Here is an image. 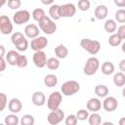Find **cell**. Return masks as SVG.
<instances>
[{
  "label": "cell",
  "mask_w": 125,
  "mask_h": 125,
  "mask_svg": "<svg viewBox=\"0 0 125 125\" xmlns=\"http://www.w3.org/2000/svg\"><path fill=\"white\" fill-rule=\"evenodd\" d=\"M121 49H122V52H123V53H125V42L122 44V47H121Z\"/></svg>",
  "instance_id": "cell-48"
},
{
  "label": "cell",
  "mask_w": 125,
  "mask_h": 125,
  "mask_svg": "<svg viewBox=\"0 0 125 125\" xmlns=\"http://www.w3.org/2000/svg\"><path fill=\"white\" fill-rule=\"evenodd\" d=\"M102 73L104 74V75H111L113 72H114V64L111 62H104L103 64H102Z\"/></svg>",
  "instance_id": "cell-21"
},
{
  "label": "cell",
  "mask_w": 125,
  "mask_h": 125,
  "mask_svg": "<svg viewBox=\"0 0 125 125\" xmlns=\"http://www.w3.org/2000/svg\"><path fill=\"white\" fill-rule=\"evenodd\" d=\"M79 90H80V84L75 80H68L64 82L61 87V91L62 95L67 97L76 94L77 92H79Z\"/></svg>",
  "instance_id": "cell-3"
},
{
  "label": "cell",
  "mask_w": 125,
  "mask_h": 125,
  "mask_svg": "<svg viewBox=\"0 0 125 125\" xmlns=\"http://www.w3.org/2000/svg\"><path fill=\"white\" fill-rule=\"evenodd\" d=\"M5 3H6V0H1V7H3L5 5Z\"/></svg>",
  "instance_id": "cell-49"
},
{
  "label": "cell",
  "mask_w": 125,
  "mask_h": 125,
  "mask_svg": "<svg viewBox=\"0 0 125 125\" xmlns=\"http://www.w3.org/2000/svg\"><path fill=\"white\" fill-rule=\"evenodd\" d=\"M4 122L6 125H18L21 121L19 120V117L17 116L16 113H11L5 117Z\"/></svg>",
  "instance_id": "cell-25"
},
{
  "label": "cell",
  "mask_w": 125,
  "mask_h": 125,
  "mask_svg": "<svg viewBox=\"0 0 125 125\" xmlns=\"http://www.w3.org/2000/svg\"><path fill=\"white\" fill-rule=\"evenodd\" d=\"M0 31L2 34L8 35L13 31V23L9 17L2 15L0 17Z\"/></svg>",
  "instance_id": "cell-11"
},
{
  "label": "cell",
  "mask_w": 125,
  "mask_h": 125,
  "mask_svg": "<svg viewBox=\"0 0 125 125\" xmlns=\"http://www.w3.org/2000/svg\"><path fill=\"white\" fill-rule=\"evenodd\" d=\"M46 17V14H45V11L41 8H36L33 10L32 12V18L34 21H40L42 19H44Z\"/></svg>",
  "instance_id": "cell-29"
},
{
  "label": "cell",
  "mask_w": 125,
  "mask_h": 125,
  "mask_svg": "<svg viewBox=\"0 0 125 125\" xmlns=\"http://www.w3.org/2000/svg\"><path fill=\"white\" fill-rule=\"evenodd\" d=\"M0 99H1V107H0V110L3 111L7 105V96L4 94V93H0Z\"/></svg>",
  "instance_id": "cell-40"
},
{
  "label": "cell",
  "mask_w": 125,
  "mask_h": 125,
  "mask_svg": "<svg viewBox=\"0 0 125 125\" xmlns=\"http://www.w3.org/2000/svg\"><path fill=\"white\" fill-rule=\"evenodd\" d=\"M117 34L121 37L122 40L125 39V24H122L117 28Z\"/></svg>",
  "instance_id": "cell-41"
},
{
  "label": "cell",
  "mask_w": 125,
  "mask_h": 125,
  "mask_svg": "<svg viewBox=\"0 0 125 125\" xmlns=\"http://www.w3.org/2000/svg\"><path fill=\"white\" fill-rule=\"evenodd\" d=\"M44 84L45 86L47 87H55L57 84H58V77L55 75V74H47L45 77H44Z\"/></svg>",
  "instance_id": "cell-23"
},
{
  "label": "cell",
  "mask_w": 125,
  "mask_h": 125,
  "mask_svg": "<svg viewBox=\"0 0 125 125\" xmlns=\"http://www.w3.org/2000/svg\"><path fill=\"white\" fill-rule=\"evenodd\" d=\"M78 9L82 12H86L90 9V6H91V3H90V0H79L78 1Z\"/></svg>",
  "instance_id": "cell-34"
},
{
  "label": "cell",
  "mask_w": 125,
  "mask_h": 125,
  "mask_svg": "<svg viewBox=\"0 0 125 125\" xmlns=\"http://www.w3.org/2000/svg\"><path fill=\"white\" fill-rule=\"evenodd\" d=\"M102 108V102L98 98H91L87 102V109L92 112H98Z\"/></svg>",
  "instance_id": "cell-15"
},
{
  "label": "cell",
  "mask_w": 125,
  "mask_h": 125,
  "mask_svg": "<svg viewBox=\"0 0 125 125\" xmlns=\"http://www.w3.org/2000/svg\"><path fill=\"white\" fill-rule=\"evenodd\" d=\"M88 122L90 125H100L102 123V117L99 113L93 112L88 117Z\"/></svg>",
  "instance_id": "cell-28"
},
{
  "label": "cell",
  "mask_w": 125,
  "mask_h": 125,
  "mask_svg": "<svg viewBox=\"0 0 125 125\" xmlns=\"http://www.w3.org/2000/svg\"><path fill=\"white\" fill-rule=\"evenodd\" d=\"M25 37H24V35L21 33V32H20V31H16V32H14L13 34H12V36H11V41H12V43L14 44V45H17L19 42H21V40H23Z\"/></svg>",
  "instance_id": "cell-32"
},
{
  "label": "cell",
  "mask_w": 125,
  "mask_h": 125,
  "mask_svg": "<svg viewBox=\"0 0 125 125\" xmlns=\"http://www.w3.org/2000/svg\"><path fill=\"white\" fill-rule=\"evenodd\" d=\"M89 115H90V114H89L88 110H86V109H79V110L76 112V116H77L78 120H81V121H84V120L88 119Z\"/></svg>",
  "instance_id": "cell-38"
},
{
  "label": "cell",
  "mask_w": 125,
  "mask_h": 125,
  "mask_svg": "<svg viewBox=\"0 0 125 125\" xmlns=\"http://www.w3.org/2000/svg\"><path fill=\"white\" fill-rule=\"evenodd\" d=\"M78 122V118L76 116V114H69L67 115V117L65 118V125H76Z\"/></svg>",
  "instance_id": "cell-36"
},
{
  "label": "cell",
  "mask_w": 125,
  "mask_h": 125,
  "mask_svg": "<svg viewBox=\"0 0 125 125\" xmlns=\"http://www.w3.org/2000/svg\"><path fill=\"white\" fill-rule=\"evenodd\" d=\"M47 45H48V39L45 36H37L31 39V42H30V48L34 52L45 49Z\"/></svg>",
  "instance_id": "cell-9"
},
{
  "label": "cell",
  "mask_w": 125,
  "mask_h": 125,
  "mask_svg": "<svg viewBox=\"0 0 125 125\" xmlns=\"http://www.w3.org/2000/svg\"><path fill=\"white\" fill-rule=\"evenodd\" d=\"M100 68V61L98 58L96 57H91L87 60L84 67H83V71L86 75L88 76H91V75H94L98 69Z\"/></svg>",
  "instance_id": "cell-4"
},
{
  "label": "cell",
  "mask_w": 125,
  "mask_h": 125,
  "mask_svg": "<svg viewBox=\"0 0 125 125\" xmlns=\"http://www.w3.org/2000/svg\"><path fill=\"white\" fill-rule=\"evenodd\" d=\"M119 69H120V71H122V72H125V59H123V60H121L120 62H119Z\"/></svg>",
  "instance_id": "cell-44"
},
{
  "label": "cell",
  "mask_w": 125,
  "mask_h": 125,
  "mask_svg": "<svg viewBox=\"0 0 125 125\" xmlns=\"http://www.w3.org/2000/svg\"><path fill=\"white\" fill-rule=\"evenodd\" d=\"M118 124L119 125H125V117H121L118 121Z\"/></svg>",
  "instance_id": "cell-47"
},
{
  "label": "cell",
  "mask_w": 125,
  "mask_h": 125,
  "mask_svg": "<svg viewBox=\"0 0 125 125\" xmlns=\"http://www.w3.org/2000/svg\"><path fill=\"white\" fill-rule=\"evenodd\" d=\"M47 67L51 70H56L60 67V61L58 58H49L47 60Z\"/></svg>",
  "instance_id": "cell-30"
},
{
  "label": "cell",
  "mask_w": 125,
  "mask_h": 125,
  "mask_svg": "<svg viewBox=\"0 0 125 125\" xmlns=\"http://www.w3.org/2000/svg\"><path fill=\"white\" fill-rule=\"evenodd\" d=\"M28 45H29V44H28L27 39L24 38L23 40H21V42H19V43H18L17 45H15V46H16V48H17L18 51H20V52H24V51L27 50Z\"/></svg>",
  "instance_id": "cell-35"
},
{
  "label": "cell",
  "mask_w": 125,
  "mask_h": 125,
  "mask_svg": "<svg viewBox=\"0 0 125 125\" xmlns=\"http://www.w3.org/2000/svg\"><path fill=\"white\" fill-rule=\"evenodd\" d=\"M27 62H28L27 58L24 55H20L19 56V59H18V62H17V66L18 67H21V68L25 67L27 65Z\"/></svg>",
  "instance_id": "cell-37"
},
{
  "label": "cell",
  "mask_w": 125,
  "mask_h": 125,
  "mask_svg": "<svg viewBox=\"0 0 125 125\" xmlns=\"http://www.w3.org/2000/svg\"><path fill=\"white\" fill-rule=\"evenodd\" d=\"M121 41H122V39H121V37H120L117 33H112V34L109 36L108 40H107L108 44H109L110 46H112V47H117V46H119V45L121 44Z\"/></svg>",
  "instance_id": "cell-27"
},
{
  "label": "cell",
  "mask_w": 125,
  "mask_h": 125,
  "mask_svg": "<svg viewBox=\"0 0 125 125\" xmlns=\"http://www.w3.org/2000/svg\"><path fill=\"white\" fill-rule=\"evenodd\" d=\"M122 96H123V98H125V87L122 90Z\"/></svg>",
  "instance_id": "cell-50"
},
{
  "label": "cell",
  "mask_w": 125,
  "mask_h": 125,
  "mask_svg": "<svg viewBox=\"0 0 125 125\" xmlns=\"http://www.w3.org/2000/svg\"><path fill=\"white\" fill-rule=\"evenodd\" d=\"M39 27L34 24V23H29L27 24L25 27H24V35L27 37V38H30V39H33L37 36H39Z\"/></svg>",
  "instance_id": "cell-13"
},
{
  "label": "cell",
  "mask_w": 125,
  "mask_h": 125,
  "mask_svg": "<svg viewBox=\"0 0 125 125\" xmlns=\"http://www.w3.org/2000/svg\"><path fill=\"white\" fill-rule=\"evenodd\" d=\"M40 1H41V3L44 4V5H51L55 0H40Z\"/></svg>",
  "instance_id": "cell-45"
},
{
  "label": "cell",
  "mask_w": 125,
  "mask_h": 125,
  "mask_svg": "<svg viewBox=\"0 0 125 125\" xmlns=\"http://www.w3.org/2000/svg\"><path fill=\"white\" fill-rule=\"evenodd\" d=\"M113 83L117 87H123L125 85V74L120 71L113 75Z\"/></svg>",
  "instance_id": "cell-24"
},
{
  "label": "cell",
  "mask_w": 125,
  "mask_h": 125,
  "mask_svg": "<svg viewBox=\"0 0 125 125\" xmlns=\"http://www.w3.org/2000/svg\"><path fill=\"white\" fill-rule=\"evenodd\" d=\"M104 30L107 32V33H114L117 29V24H116V21L115 20H112V19H109V20H106L105 22H104Z\"/></svg>",
  "instance_id": "cell-20"
},
{
  "label": "cell",
  "mask_w": 125,
  "mask_h": 125,
  "mask_svg": "<svg viewBox=\"0 0 125 125\" xmlns=\"http://www.w3.org/2000/svg\"><path fill=\"white\" fill-rule=\"evenodd\" d=\"M118 106V102L114 97H105L103 102V107L106 112L114 111Z\"/></svg>",
  "instance_id": "cell-12"
},
{
  "label": "cell",
  "mask_w": 125,
  "mask_h": 125,
  "mask_svg": "<svg viewBox=\"0 0 125 125\" xmlns=\"http://www.w3.org/2000/svg\"><path fill=\"white\" fill-rule=\"evenodd\" d=\"M0 63H1L0 71H4L5 68H6V63H7V61H6V59H4V57H1V59H0Z\"/></svg>",
  "instance_id": "cell-42"
},
{
  "label": "cell",
  "mask_w": 125,
  "mask_h": 125,
  "mask_svg": "<svg viewBox=\"0 0 125 125\" xmlns=\"http://www.w3.org/2000/svg\"><path fill=\"white\" fill-rule=\"evenodd\" d=\"M0 49H1V57H5V47L3 45H0Z\"/></svg>",
  "instance_id": "cell-46"
},
{
  "label": "cell",
  "mask_w": 125,
  "mask_h": 125,
  "mask_svg": "<svg viewBox=\"0 0 125 125\" xmlns=\"http://www.w3.org/2000/svg\"><path fill=\"white\" fill-rule=\"evenodd\" d=\"M29 19H30V13L27 10H20L13 15V22L18 25L26 23L29 21Z\"/></svg>",
  "instance_id": "cell-8"
},
{
  "label": "cell",
  "mask_w": 125,
  "mask_h": 125,
  "mask_svg": "<svg viewBox=\"0 0 125 125\" xmlns=\"http://www.w3.org/2000/svg\"><path fill=\"white\" fill-rule=\"evenodd\" d=\"M55 55L58 59H64L68 55V49L63 44H60L55 48Z\"/></svg>",
  "instance_id": "cell-19"
},
{
  "label": "cell",
  "mask_w": 125,
  "mask_h": 125,
  "mask_svg": "<svg viewBox=\"0 0 125 125\" xmlns=\"http://www.w3.org/2000/svg\"><path fill=\"white\" fill-rule=\"evenodd\" d=\"M114 4L119 8H125V0H113Z\"/></svg>",
  "instance_id": "cell-43"
},
{
  "label": "cell",
  "mask_w": 125,
  "mask_h": 125,
  "mask_svg": "<svg viewBox=\"0 0 125 125\" xmlns=\"http://www.w3.org/2000/svg\"><path fill=\"white\" fill-rule=\"evenodd\" d=\"M115 21L119 23H125V9H119L115 12Z\"/></svg>",
  "instance_id": "cell-33"
},
{
  "label": "cell",
  "mask_w": 125,
  "mask_h": 125,
  "mask_svg": "<svg viewBox=\"0 0 125 125\" xmlns=\"http://www.w3.org/2000/svg\"><path fill=\"white\" fill-rule=\"evenodd\" d=\"M38 23H39L40 30L43 31L45 34L51 35V34H54L57 30V24L55 23L53 19H51L50 17L46 16L44 19H42L40 21H38Z\"/></svg>",
  "instance_id": "cell-2"
},
{
  "label": "cell",
  "mask_w": 125,
  "mask_h": 125,
  "mask_svg": "<svg viewBox=\"0 0 125 125\" xmlns=\"http://www.w3.org/2000/svg\"><path fill=\"white\" fill-rule=\"evenodd\" d=\"M108 92H109V90H108L107 86H105V85L100 84V85H97L95 87V94L99 98H105V97H107Z\"/></svg>",
  "instance_id": "cell-22"
},
{
  "label": "cell",
  "mask_w": 125,
  "mask_h": 125,
  "mask_svg": "<svg viewBox=\"0 0 125 125\" xmlns=\"http://www.w3.org/2000/svg\"><path fill=\"white\" fill-rule=\"evenodd\" d=\"M59 6L60 5H51V7L49 8V16L51 19L55 20V21H58L61 19L60 17V14H59Z\"/></svg>",
  "instance_id": "cell-26"
},
{
  "label": "cell",
  "mask_w": 125,
  "mask_h": 125,
  "mask_svg": "<svg viewBox=\"0 0 125 125\" xmlns=\"http://www.w3.org/2000/svg\"><path fill=\"white\" fill-rule=\"evenodd\" d=\"M64 118V112L61 108H57L54 110H51V112L48 114L47 121L51 125H57L61 123Z\"/></svg>",
  "instance_id": "cell-7"
},
{
  "label": "cell",
  "mask_w": 125,
  "mask_h": 125,
  "mask_svg": "<svg viewBox=\"0 0 125 125\" xmlns=\"http://www.w3.org/2000/svg\"><path fill=\"white\" fill-rule=\"evenodd\" d=\"M31 102L36 106H42L46 103V96L41 91H36L31 96Z\"/></svg>",
  "instance_id": "cell-14"
},
{
  "label": "cell",
  "mask_w": 125,
  "mask_h": 125,
  "mask_svg": "<svg viewBox=\"0 0 125 125\" xmlns=\"http://www.w3.org/2000/svg\"><path fill=\"white\" fill-rule=\"evenodd\" d=\"M76 13V7L72 3H66L59 6V14L61 18H71Z\"/></svg>",
  "instance_id": "cell-6"
},
{
  "label": "cell",
  "mask_w": 125,
  "mask_h": 125,
  "mask_svg": "<svg viewBox=\"0 0 125 125\" xmlns=\"http://www.w3.org/2000/svg\"><path fill=\"white\" fill-rule=\"evenodd\" d=\"M80 46L83 50L87 51L91 55H96L101 50V43L98 40H92L89 38H83L80 41Z\"/></svg>",
  "instance_id": "cell-1"
},
{
  "label": "cell",
  "mask_w": 125,
  "mask_h": 125,
  "mask_svg": "<svg viewBox=\"0 0 125 125\" xmlns=\"http://www.w3.org/2000/svg\"><path fill=\"white\" fill-rule=\"evenodd\" d=\"M95 17L96 19L98 20H104L107 17V14H108V9L105 5H99L96 7L95 9Z\"/></svg>",
  "instance_id": "cell-17"
},
{
  "label": "cell",
  "mask_w": 125,
  "mask_h": 125,
  "mask_svg": "<svg viewBox=\"0 0 125 125\" xmlns=\"http://www.w3.org/2000/svg\"><path fill=\"white\" fill-rule=\"evenodd\" d=\"M62 93H60L59 91H55L50 94L48 100H47V106L50 110H54L59 108L60 104H62Z\"/></svg>",
  "instance_id": "cell-5"
},
{
  "label": "cell",
  "mask_w": 125,
  "mask_h": 125,
  "mask_svg": "<svg viewBox=\"0 0 125 125\" xmlns=\"http://www.w3.org/2000/svg\"><path fill=\"white\" fill-rule=\"evenodd\" d=\"M8 7L12 10H17L21 7V0H8Z\"/></svg>",
  "instance_id": "cell-39"
},
{
  "label": "cell",
  "mask_w": 125,
  "mask_h": 125,
  "mask_svg": "<svg viewBox=\"0 0 125 125\" xmlns=\"http://www.w3.org/2000/svg\"><path fill=\"white\" fill-rule=\"evenodd\" d=\"M35 123V119L31 114H24L21 119V125H33Z\"/></svg>",
  "instance_id": "cell-31"
},
{
  "label": "cell",
  "mask_w": 125,
  "mask_h": 125,
  "mask_svg": "<svg viewBox=\"0 0 125 125\" xmlns=\"http://www.w3.org/2000/svg\"><path fill=\"white\" fill-rule=\"evenodd\" d=\"M32 61H33V63H34V65L36 67L43 68L44 66L47 65V56H46V53L43 50L34 52V55L32 57Z\"/></svg>",
  "instance_id": "cell-10"
},
{
  "label": "cell",
  "mask_w": 125,
  "mask_h": 125,
  "mask_svg": "<svg viewBox=\"0 0 125 125\" xmlns=\"http://www.w3.org/2000/svg\"><path fill=\"white\" fill-rule=\"evenodd\" d=\"M104 125H106V124H112V122H104Z\"/></svg>",
  "instance_id": "cell-51"
},
{
  "label": "cell",
  "mask_w": 125,
  "mask_h": 125,
  "mask_svg": "<svg viewBox=\"0 0 125 125\" xmlns=\"http://www.w3.org/2000/svg\"><path fill=\"white\" fill-rule=\"evenodd\" d=\"M21 108H22V104L17 98L11 99L10 102L8 103V109L12 113H18V112H20L21 110Z\"/></svg>",
  "instance_id": "cell-16"
},
{
  "label": "cell",
  "mask_w": 125,
  "mask_h": 125,
  "mask_svg": "<svg viewBox=\"0 0 125 125\" xmlns=\"http://www.w3.org/2000/svg\"><path fill=\"white\" fill-rule=\"evenodd\" d=\"M19 56H20V54L18 51L11 50L6 54V61L10 65H17Z\"/></svg>",
  "instance_id": "cell-18"
}]
</instances>
